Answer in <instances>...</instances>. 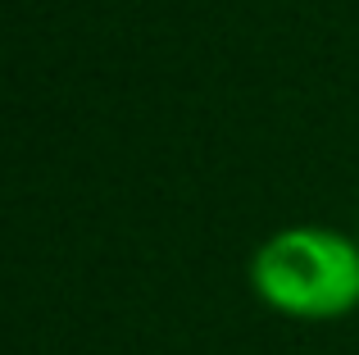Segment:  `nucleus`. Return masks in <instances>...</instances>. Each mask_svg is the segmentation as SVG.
Here are the masks:
<instances>
[{
	"label": "nucleus",
	"mask_w": 359,
	"mask_h": 355,
	"mask_svg": "<svg viewBox=\"0 0 359 355\" xmlns=\"http://www.w3.org/2000/svg\"><path fill=\"white\" fill-rule=\"evenodd\" d=\"M250 292L282 319L323 323L359 305V237L296 223L250 255Z\"/></svg>",
	"instance_id": "nucleus-1"
}]
</instances>
